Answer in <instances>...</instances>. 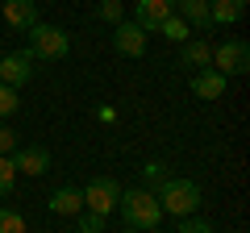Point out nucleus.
Returning <instances> with one entry per match:
<instances>
[{
	"label": "nucleus",
	"instance_id": "obj_1",
	"mask_svg": "<svg viewBox=\"0 0 250 233\" xmlns=\"http://www.w3.org/2000/svg\"><path fill=\"white\" fill-rule=\"evenodd\" d=\"M117 208H121V216H125L129 229H142V233L159 229V221H163V204H159V196H154L150 188H129V192H121Z\"/></svg>",
	"mask_w": 250,
	"mask_h": 233
},
{
	"label": "nucleus",
	"instance_id": "obj_2",
	"mask_svg": "<svg viewBox=\"0 0 250 233\" xmlns=\"http://www.w3.org/2000/svg\"><path fill=\"white\" fill-rule=\"evenodd\" d=\"M29 34V58H67V50H71V38H67V29L59 25H46V21H34V25L25 29Z\"/></svg>",
	"mask_w": 250,
	"mask_h": 233
},
{
	"label": "nucleus",
	"instance_id": "obj_3",
	"mask_svg": "<svg viewBox=\"0 0 250 233\" xmlns=\"http://www.w3.org/2000/svg\"><path fill=\"white\" fill-rule=\"evenodd\" d=\"M159 204H163V213H171V216H192L200 208V183L171 175V179L163 183V192H159Z\"/></svg>",
	"mask_w": 250,
	"mask_h": 233
},
{
	"label": "nucleus",
	"instance_id": "obj_4",
	"mask_svg": "<svg viewBox=\"0 0 250 233\" xmlns=\"http://www.w3.org/2000/svg\"><path fill=\"white\" fill-rule=\"evenodd\" d=\"M208 67H213V71H221L225 79H229V75L250 71V46H246V42H221V46H213Z\"/></svg>",
	"mask_w": 250,
	"mask_h": 233
},
{
	"label": "nucleus",
	"instance_id": "obj_5",
	"mask_svg": "<svg viewBox=\"0 0 250 233\" xmlns=\"http://www.w3.org/2000/svg\"><path fill=\"white\" fill-rule=\"evenodd\" d=\"M117 200H121V183L117 179H92L83 188V208L88 213L108 216V213H117Z\"/></svg>",
	"mask_w": 250,
	"mask_h": 233
},
{
	"label": "nucleus",
	"instance_id": "obj_6",
	"mask_svg": "<svg viewBox=\"0 0 250 233\" xmlns=\"http://www.w3.org/2000/svg\"><path fill=\"white\" fill-rule=\"evenodd\" d=\"M113 50L125 54V58H142L146 54V29L134 25V21H117L113 25Z\"/></svg>",
	"mask_w": 250,
	"mask_h": 233
},
{
	"label": "nucleus",
	"instance_id": "obj_7",
	"mask_svg": "<svg viewBox=\"0 0 250 233\" xmlns=\"http://www.w3.org/2000/svg\"><path fill=\"white\" fill-rule=\"evenodd\" d=\"M29 75H34V58H29V50L0 54V83L21 88V83H29Z\"/></svg>",
	"mask_w": 250,
	"mask_h": 233
},
{
	"label": "nucleus",
	"instance_id": "obj_8",
	"mask_svg": "<svg viewBox=\"0 0 250 233\" xmlns=\"http://www.w3.org/2000/svg\"><path fill=\"white\" fill-rule=\"evenodd\" d=\"M171 17V0H138L134 25H142L146 34H159V25Z\"/></svg>",
	"mask_w": 250,
	"mask_h": 233
},
{
	"label": "nucleus",
	"instance_id": "obj_9",
	"mask_svg": "<svg viewBox=\"0 0 250 233\" xmlns=\"http://www.w3.org/2000/svg\"><path fill=\"white\" fill-rule=\"evenodd\" d=\"M9 158H13V167L25 171V175H46V167H50V150H46V146H17Z\"/></svg>",
	"mask_w": 250,
	"mask_h": 233
},
{
	"label": "nucleus",
	"instance_id": "obj_10",
	"mask_svg": "<svg viewBox=\"0 0 250 233\" xmlns=\"http://www.w3.org/2000/svg\"><path fill=\"white\" fill-rule=\"evenodd\" d=\"M0 13H4V25H9V29H21V34L38 21V4H34V0H4Z\"/></svg>",
	"mask_w": 250,
	"mask_h": 233
},
{
	"label": "nucleus",
	"instance_id": "obj_11",
	"mask_svg": "<svg viewBox=\"0 0 250 233\" xmlns=\"http://www.w3.org/2000/svg\"><path fill=\"white\" fill-rule=\"evenodd\" d=\"M192 92H196L200 100H221L225 96V75L213 71V67H200V71L192 75Z\"/></svg>",
	"mask_w": 250,
	"mask_h": 233
},
{
	"label": "nucleus",
	"instance_id": "obj_12",
	"mask_svg": "<svg viewBox=\"0 0 250 233\" xmlns=\"http://www.w3.org/2000/svg\"><path fill=\"white\" fill-rule=\"evenodd\" d=\"M46 204H50L54 216H75V213H83V192L80 188H54Z\"/></svg>",
	"mask_w": 250,
	"mask_h": 233
},
{
	"label": "nucleus",
	"instance_id": "obj_13",
	"mask_svg": "<svg viewBox=\"0 0 250 233\" xmlns=\"http://www.w3.org/2000/svg\"><path fill=\"white\" fill-rule=\"evenodd\" d=\"M246 17V0H208V21L213 25H233Z\"/></svg>",
	"mask_w": 250,
	"mask_h": 233
},
{
	"label": "nucleus",
	"instance_id": "obj_14",
	"mask_svg": "<svg viewBox=\"0 0 250 233\" xmlns=\"http://www.w3.org/2000/svg\"><path fill=\"white\" fill-rule=\"evenodd\" d=\"M208 58H213V46L208 42H179V63L184 67H208Z\"/></svg>",
	"mask_w": 250,
	"mask_h": 233
},
{
	"label": "nucleus",
	"instance_id": "obj_15",
	"mask_svg": "<svg viewBox=\"0 0 250 233\" xmlns=\"http://www.w3.org/2000/svg\"><path fill=\"white\" fill-rule=\"evenodd\" d=\"M175 9H179V17L188 21V25H213L208 21V0H175Z\"/></svg>",
	"mask_w": 250,
	"mask_h": 233
},
{
	"label": "nucleus",
	"instance_id": "obj_16",
	"mask_svg": "<svg viewBox=\"0 0 250 233\" xmlns=\"http://www.w3.org/2000/svg\"><path fill=\"white\" fill-rule=\"evenodd\" d=\"M159 34H167L171 42H188V21H184V17H175V13H171V17L163 21V25H159Z\"/></svg>",
	"mask_w": 250,
	"mask_h": 233
},
{
	"label": "nucleus",
	"instance_id": "obj_17",
	"mask_svg": "<svg viewBox=\"0 0 250 233\" xmlns=\"http://www.w3.org/2000/svg\"><path fill=\"white\" fill-rule=\"evenodd\" d=\"M142 179L150 183V188H163V183L171 179V171H167V162H146V167H142Z\"/></svg>",
	"mask_w": 250,
	"mask_h": 233
},
{
	"label": "nucleus",
	"instance_id": "obj_18",
	"mask_svg": "<svg viewBox=\"0 0 250 233\" xmlns=\"http://www.w3.org/2000/svg\"><path fill=\"white\" fill-rule=\"evenodd\" d=\"M13 183H17V167H13L9 154H0V196H9Z\"/></svg>",
	"mask_w": 250,
	"mask_h": 233
},
{
	"label": "nucleus",
	"instance_id": "obj_19",
	"mask_svg": "<svg viewBox=\"0 0 250 233\" xmlns=\"http://www.w3.org/2000/svg\"><path fill=\"white\" fill-rule=\"evenodd\" d=\"M0 233H25V216L13 208H0Z\"/></svg>",
	"mask_w": 250,
	"mask_h": 233
},
{
	"label": "nucleus",
	"instance_id": "obj_20",
	"mask_svg": "<svg viewBox=\"0 0 250 233\" xmlns=\"http://www.w3.org/2000/svg\"><path fill=\"white\" fill-rule=\"evenodd\" d=\"M17 88H9V83H0V116H13L17 113Z\"/></svg>",
	"mask_w": 250,
	"mask_h": 233
},
{
	"label": "nucleus",
	"instance_id": "obj_21",
	"mask_svg": "<svg viewBox=\"0 0 250 233\" xmlns=\"http://www.w3.org/2000/svg\"><path fill=\"white\" fill-rule=\"evenodd\" d=\"M75 216H80V233H100L104 229V216L100 213H75Z\"/></svg>",
	"mask_w": 250,
	"mask_h": 233
},
{
	"label": "nucleus",
	"instance_id": "obj_22",
	"mask_svg": "<svg viewBox=\"0 0 250 233\" xmlns=\"http://www.w3.org/2000/svg\"><path fill=\"white\" fill-rule=\"evenodd\" d=\"M100 17H104V21H113V25H117V21H121V0H100Z\"/></svg>",
	"mask_w": 250,
	"mask_h": 233
},
{
	"label": "nucleus",
	"instance_id": "obj_23",
	"mask_svg": "<svg viewBox=\"0 0 250 233\" xmlns=\"http://www.w3.org/2000/svg\"><path fill=\"white\" fill-rule=\"evenodd\" d=\"M13 150H17V134L0 121V154H13Z\"/></svg>",
	"mask_w": 250,
	"mask_h": 233
},
{
	"label": "nucleus",
	"instance_id": "obj_24",
	"mask_svg": "<svg viewBox=\"0 0 250 233\" xmlns=\"http://www.w3.org/2000/svg\"><path fill=\"white\" fill-rule=\"evenodd\" d=\"M179 233H213V225H208V221H188V216H184Z\"/></svg>",
	"mask_w": 250,
	"mask_h": 233
},
{
	"label": "nucleus",
	"instance_id": "obj_25",
	"mask_svg": "<svg viewBox=\"0 0 250 233\" xmlns=\"http://www.w3.org/2000/svg\"><path fill=\"white\" fill-rule=\"evenodd\" d=\"M100 121H104V125H113V121H117V108L104 104V108H100Z\"/></svg>",
	"mask_w": 250,
	"mask_h": 233
},
{
	"label": "nucleus",
	"instance_id": "obj_26",
	"mask_svg": "<svg viewBox=\"0 0 250 233\" xmlns=\"http://www.w3.org/2000/svg\"><path fill=\"white\" fill-rule=\"evenodd\" d=\"M171 9H175V0H171Z\"/></svg>",
	"mask_w": 250,
	"mask_h": 233
},
{
	"label": "nucleus",
	"instance_id": "obj_27",
	"mask_svg": "<svg viewBox=\"0 0 250 233\" xmlns=\"http://www.w3.org/2000/svg\"><path fill=\"white\" fill-rule=\"evenodd\" d=\"M134 233H142V229H134Z\"/></svg>",
	"mask_w": 250,
	"mask_h": 233
},
{
	"label": "nucleus",
	"instance_id": "obj_28",
	"mask_svg": "<svg viewBox=\"0 0 250 233\" xmlns=\"http://www.w3.org/2000/svg\"><path fill=\"white\" fill-rule=\"evenodd\" d=\"M150 233H154V229H150Z\"/></svg>",
	"mask_w": 250,
	"mask_h": 233
}]
</instances>
